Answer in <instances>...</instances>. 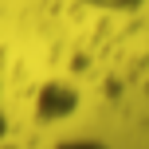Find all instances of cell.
Returning <instances> with one entry per match:
<instances>
[{
  "label": "cell",
  "instance_id": "obj_1",
  "mask_svg": "<svg viewBox=\"0 0 149 149\" xmlns=\"http://www.w3.org/2000/svg\"><path fill=\"white\" fill-rule=\"evenodd\" d=\"M82 8H94V12H110V16H122V12H137L145 0H79Z\"/></svg>",
  "mask_w": 149,
  "mask_h": 149
},
{
  "label": "cell",
  "instance_id": "obj_2",
  "mask_svg": "<svg viewBox=\"0 0 149 149\" xmlns=\"http://www.w3.org/2000/svg\"><path fill=\"white\" fill-rule=\"evenodd\" d=\"M55 149H110V145L94 141V137H67V141H59Z\"/></svg>",
  "mask_w": 149,
  "mask_h": 149
}]
</instances>
